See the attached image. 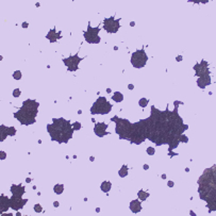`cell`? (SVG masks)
Masks as SVG:
<instances>
[{
  "label": "cell",
  "mask_w": 216,
  "mask_h": 216,
  "mask_svg": "<svg viewBox=\"0 0 216 216\" xmlns=\"http://www.w3.org/2000/svg\"><path fill=\"white\" fill-rule=\"evenodd\" d=\"M144 169H145V170H148V169H149V165H148V164H144Z\"/></svg>",
  "instance_id": "cell-38"
},
{
  "label": "cell",
  "mask_w": 216,
  "mask_h": 216,
  "mask_svg": "<svg viewBox=\"0 0 216 216\" xmlns=\"http://www.w3.org/2000/svg\"><path fill=\"white\" fill-rule=\"evenodd\" d=\"M120 18L115 19L114 16L108 17L103 19V29L108 33H117L118 30L120 29Z\"/></svg>",
  "instance_id": "cell-9"
},
{
  "label": "cell",
  "mask_w": 216,
  "mask_h": 216,
  "mask_svg": "<svg viewBox=\"0 0 216 216\" xmlns=\"http://www.w3.org/2000/svg\"><path fill=\"white\" fill-rule=\"evenodd\" d=\"M148 103H149V100L147 98H141V99L138 100V105H140L141 108H146V107L148 105Z\"/></svg>",
  "instance_id": "cell-25"
},
{
  "label": "cell",
  "mask_w": 216,
  "mask_h": 216,
  "mask_svg": "<svg viewBox=\"0 0 216 216\" xmlns=\"http://www.w3.org/2000/svg\"><path fill=\"white\" fill-rule=\"evenodd\" d=\"M130 26H131V27H134V26H135V22H134V21H131V22H130Z\"/></svg>",
  "instance_id": "cell-40"
},
{
  "label": "cell",
  "mask_w": 216,
  "mask_h": 216,
  "mask_svg": "<svg viewBox=\"0 0 216 216\" xmlns=\"http://www.w3.org/2000/svg\"><path fill=\"white\" fill-rule=\"evenodd\" d=\"M84 58H79L78 53H76L74 56H69L68 58H64L63 62L65 64V66L67 67L68 71H77L79 69V63L81 62Z\"/></svg>",
  "instance_id": "cell-10"
},
{
  "label": "cell",
  "mask_w": 216,
  "mask_h": 216,
  "mask_svg": "<svg viewBox=\"0 0 216 216\" xmlns=\"http://www.w3.org/2000/svg\"><path fill=\"white\" fill-rule=\"evenodd\" d=\"M149 196H150V194H149L148 192H145V191H143V190H140V191H138V199H140L141 201H145V200H147Z\"/></svg>",
  "instance_id": "cell-21"
},
{
  "label": "cell",
  "mask_w": 216,
  "mask_h": 216,
  "mask_svg": "<svg viewBox=\"0 0 216 216\" xmlns=\"http://www.w3.org/2000/svg\"><path fill=\"white\" fill-rule=\"evenodd\" d=\"M147 61H148V56L144 49H138L136 51H134L130 60L132 66L135 68H143L147 64Z\"/></svg>",
  "instance_id": "cell-7"
},
{
  "label": "cell",
  "mask_w": 216,
  "mask_h": 216,
  "mask_svg": "<svg viewBox=\"0 0 216 216\" xmlns=\"http://www.w3.org/2000/svg\"><path fill=\"white\" fill-rule=\"evenodd\" d=\"M81 123H79V121H74V123H72V129H74V131H79L80 129H81Z\"/></svg>",
  "instance_id": "cell-28"
},
{
  "label": "cell",
  "mask_w": 216,
  "mask_h": 216,
  "mask_svg": "<svg viewBox=\"0 0 216 216\" xmlns=\"http://www.w3.org/2000/svg\"><path fill=\"white\" fill-rule=\"evenodd\" d=\"M15 134H16L15 127H9V136H14Z\"/></svg>",
  "instance_id": "cell-29"
},
{
  "label": "cell",
  "mask_w": 216,
  "mask_h": 216,
  "mask_svg": "<svg viewBox=\"0 0 216 216\" xmlns=\"http://www.w3.org/2000/svg\"><path fill=\"white\" fill-rule=\"evenodd\" d=\"M112 111V104L108 101V99L103 96H100L97 99L91 108V114L92 115H105Z\"/></svg>",
  "instance_id": "cell-6"
},
{
  "label": "cell",
  "mask_w": 216,
  "mask_h": 216,
  "mask_svg": "<svg viewBox=\"0 0 216 216\" xmlns=\"http://www.w3.org/2000/svg\"><path fill=\"white\" fill-rule=\"evenodd\" d=\"M26 182H27V183H30V182H31V179H30V178H27V179H26Z\"/></svg>",
  "instance_id": "cell-41"
},
{
  "label": "cell",
  "mask_w": 216,
  "mask_h": 216,
  "mask_svg": "<svg viewBox=\"0 0 216 216\" xmlns=\"http://www.w3.org/2000/svg\"><path fill=\"white\" fill-rule=\"evenodd\" d=\"M94 160H95V158H94V156H91V158H89V161H92V162H93Z\"/></svg>",
  "instance_id": "cell-42"
},
{
  "label": "cell",
  "mask_w": 216,
  "mask_h": 216,
  "mask_svg": "<svg viewBox=\"0 0 216 216\" xmlns=\"http://www.w3.org/2000/svg\"><path fill=\"white\" fill-rule=\"evenodd\" d=\"M107 129H108V125L105 123H96L94 127V133L99 138H103L105 135L110 134L107 132Z\"/></svg>",
  "instance_id": "cell-13"
},
{
  "label": "cell",
  "mask_w": 216,
  "mask_h": 216,
  "mask_svg": "<svg viewBox=\"0 0 216 216\" xmlns=\"http://www.w3.org/2000/svg\"><path fill=\"white\" fill-rule=\"evenodd\" d=\"M111 92H112V91H111V89H107V93H109V94H110V93H111Z\"/></svg>",
  "instance_id": "cell-43"
},
{
  "label": "cell",
  "mask_w": 216,
  "mask_h": 216,
  "mask_svg": "<svg viewBox=\"0 0 216 216\" xmlns=\"http://www.w3.org/2000/svg\"><path fill=\"white\" fill-rule=\"evenodd\" d=\"M215 165L207 168L203 174L198 179V193L200 199L207 202L209 212L215 211L216 197V182H215Z\"/></svg>",
  "instance_id": "cell-2"
},
{
  "label": "cell",
  "mask_w": 216,
  "mask_h": 216,
  "mask_svg": "<svg viewBox=\"0 0 216 216\" xmlns=\"http://www.w3.org/2000/svg\"><path fill=\"white\" fill-rule=\"evenodd\" d=\"M112 100H114L115 102H121L123 100V95L120 92H115L112 96Z\"/></svg>",
  "instance_id": "cell-23"
},
{
  "label": "cell",
  "mask_w": 216,
  "mask_h": 216,
  "mask_svg": "<svg viewBox=\"0 0 216 216\" xmlns=\"http://www.w3.org/2000/svg\"><path fill=\"white\" fill-rule=\"evenodd\" d=\"M46 38L50 43H56V42H58L59 40L62 38V34H61L60 31H56V28H53V29L49 30V32L46 35Z\"/></svg>",
  "instance_id": "cell-14"
},
{
  "label": "cell",
  "mask_w": 216,
  "mask_h": 216,
  "mask_svg": "<svg viewBox=\"0 0 216 216\" xmlns=\"http://www.w3.org/2000/svg\"><path fill=\"white\" fill-rule=\"evenodd\" d=\"M194 70H195V74L199 77H203V76H211V70L209 68V63L205 60H202L200 63H197L194 66Z\"/></svg>",
  "instance_id": "cell-11"
},
{
  "label": "cell",
  "mask_w": 216,
  "mask_h": 216,
  "mask_svg": "<svg viewBox=\"0 0 216 216\" xmlns=\"http://www.w3.org/2000/svg\"><path fill=\"white\" fill-rule=\"evenodd\" d=\"M128 89H134V85H133V84H129V85H128Z\"/></svg>",
  "instance_id": "cell-39"
},
{
  "label": "cell",
  "mask_w": 216,
  "mask_h": 216,
  "mask_svg": "<svg viewBox=\"0 0 216 216\" xmlns=\"http://www.w3.org/2000/svg\"><path fill=\"white\" fill-rule=\"evenodd\" d=\"M5 156H7V153L4 152V151H0V160L2 161L5 159Z\"/></svg>",
  "instance_id": "cell-33"
},
{
  "label": "cell",
  "mask_w": 216,
  "mask_h": 216,
  "mask_svg": "<svg viewBox=\"0 0 216 216\" xmlns=\"http://www.w3.org/2000/svg\"><path fill=\"white\" fill-rule=\"evenodd\" d=\"M40 102L32 99H27L22 102V107L17 112H14V117L23 126H31L36 123Z\"/></svg>",
  "instance_id": "cell-4"
},
{
  "label": "cell",
  "mask_w": 216,
  "mask_h": 216,
  "mask_svg": "<svg viewBox=\"0 0 216 216\" xmlns=\"http://www.w3.org/2000/svg\"><path fill=\"white\" fill-rule=\"evenodd\" d=\"M47 131L51 141L58 142L59 144H66L74 136L72 125L69 120L60 117L52 118V123L47 125Z\"/></svg>",
  "instance_id": "cell-3"
},
{
  "label": "cell",
  "mask_w": 216,
  "mask_h": 216,
  "mask_svg": "<svg viewBox=\"0 0 216 216\" xmlns=\"http://www.w3.org/2000/svg\"><path fill=\"white\" fill-rule=\"evenodd\" d=\"M129 208H130L131 212L134 213V214L141 212V211H142V202H141V200H140V199H134V200H132L130 202Z\"/></svg>",
  "instance_id": "cell-18"
},
{
  "label": "cell",
  "mask_w": 216,
  "mask_h": 216,
  "mask_svg": "<svg viewBox=\"0 0 216 216\" xmlns=\"http://www.w3.org/2000/svg\"><path fill=\"white\" fill-rule=\"evenodd\" d=\"M33 209H34V211H35L36 213H41L42 211H43V208H42V205H40V203H36V205H34Z\"/></svg>",
  "instance_id": "cell-30"
},
{
  "label": "cell",
  "mask_w": 216,
  "mask_h": 216,
  "mask_svg": "<svg viewBox=\"0 0 216 216\" xmlns=\"http://www.w3.org/2000/svg\"><path fill=\"white\" fill-rule=\"evenodd\" d=\"M0 134H1L0 141L3 142L4 140L7 138V136H9V127L4 126V125H1V126H0Z\"/></svg>",
  "instance_id": "cell-19"
},
{
  "label": "cell",
  "mask_w": 216,
  "mask_h": 216,
  "mask_svg": "<svg viewBox=\"0 0 216 216\" xmlns=\"http://www.w3.org/2000/svg\"><path fill=\"white\" fill-rule=\"evenodd\" d=\"M183 60V58H182V56H178L177 58H176V61H178V62H181Z\"/></svg>",
  "instance_id": "cell-36"
},
{
  "label": "cell",
  "mask_w": 216,
  "mask_h": 216,
  "mask_svg": "<svg viewBox=\"0 0 216 216\" xmlns=\"http://www.w3.org/2000/svg\"><path fill=\"white\" fill-rule=\"evenodd\" d=\"M20 95H21V92H20L19 89H15L14 91H13V96H14L15 98H18Z\"/></svg>",
  "instance_id": "cell-32"
},
{
  "label": "cell",
  "mask_w": 216,
  "mask_h": 216,
  "mask_svg": "<svg viewBox=\"0 0 216 216\" xmlns=\"http://www.w3.org/2000/svg\"><path fill=\"white\" fill-rule=\"evenodd\" d=\"M111 187H112V183L110 182V181H103L100 185V188L103 193H109V192L111 191Z\"/></svg>",
  "instance_id": "cell-20"
},
{
  "label": "cell",
  "mask_w": 216,
  "mask_h": 216,
  "mask_svg": "<svg viewBox=\"0 0 216 216\" xmlns=\"http://www.w3.org/2000/svg\"><path fill=\"white\" fill-rule=\"evenodd\" d=\"M197 85L198 87L205 89L207 86L211 85V76L208 74V76H203V77H199L197 79Z\"/></svg>",
  "instance_id": "cell-16"
},
{
  "label": "cell",
  "mask_w": 216,
  "mask_h": 216,
  "mask_svg": "<svg viewBox=\"0 0 216 216\" xmlns=\"http://www.w3.org/2000/svg\"><path fill=\"white\" fill-rule=\"evenodd\" d=\"M162 179H166V175H165V174L162 175Z\"/></svg>",
  "instance_id": "cell-44"
},
{
  "label": "cell",
  "mask_w": 216,
  "mask_h": 216,
  "mask_svg": "<svg viewBox=\"0 0 216 216\" xmlns=\"http://www.w3.org/2000/svg\"><path fill=\"white\" fill-rule=\"evenodd\" d=\"M21 27H22V28H28V27H29V23H28L27 21L22 22V23H21Z\"/></svg>",
  "instance_id": "cell-35"
},
{
  "label": "cell",
  "mask_w": 216,
  "mask_h": 216,
  "mask_svg": "<svg viewBox=\"0 0 216 216\" xmlns=\"http://www.w3.org/2000/svg\"><path fill=\"white\" fill-rule=\"evenodd\" d=\"M179 142H180V143H184V144H186V143H188V138L185 136L184 134H181V135L179 136Z\"/></svg>",
  "instance_id": "cell-27"
},
{
  "label": "cell",
  "mask_w": 216,
  "mask_h": 216,
  "mask_svg": "<svg viewBox=\"0 0 216 216\" xmlns=\"http://www.w3.org/2000/svg\"><path fill=\"white\" fill-rule=\"evenodd\" d=\"M99 32H100V27L93 28V27L91 26V23L89 22L87 30L83 34L86 43H89V44H99L101 41L100 36H99Z\"/></svg>",
  "instance_id": "cell-8"
},
{
  "label": "cell",
  "mask_w": 216,
  "mask_h": 216,
  "mask_svg": "<svg viewBox=\"0 0 216 216\" xmlns=\"http://www.w3.org/2000/svg\"><path fill=\"white\" fill-rule=\"evenodd\" d=\"M174 104V111H169L168 105L165 111H160L154 105H151L150 117L145 119L147 140L154 143L156 146L167 144L169 146L168 151L178 147L180 144L179 136L188 129V126L183 123L182 118L178 114V105L183 104V102L176 100Z\"/></svg>",
  "instance_id": "cell-1"
},
{
  "label": "cell",
  "mask_w": 216,
  "mask_h": 216,
  "mask_svg": "<svg viewBox=\"0 0 216 216\" xmlns=\"http://www.w3.org/2000/svg\"><path fill=\"white\" fill-rule=\"evenodd\" d=\"M28 202V199H22L21 197H18V196H15L13 195L11 198H10V203H11V209L14 210V211H18V210H21L26 203Z\"/></svg>",
  "instance_id": "cell-12"
},
{
  "label": "cell",
  "mask_w": 216,
  "mask_h": 216,
  "mask_svg": "<svg viewBox=\"0 0 216 216\" xmlns=\"http://www.w3.org/2000/svg\"><path fill=\"white\" fill-rule=\"evenodd\" d=\"M53 192L56 195H61L64 192V185L63 184H56V185L53 186Z\"/></svg>",
  "instance_id": "cell-24"
},
{
  "label": "cell",
  "mask_w": 216,
  "mask_h": 216,
  "mask_svg": "<svg viewBox=\"0 0 216 216\" xmlns=\"http://www.w3.org/2000/svg\"><path fill=\"white\" fill-rule=\"evenodd\" d=\"M174 181H168L167 182V185H168V187H174Z\"/></svg>",
  "instance_id": "cell-34"
},
{
  "label": "cell",
  "mask_w": 216,
  "mask_h": 216,
  "mask_svg": "<svg viewBox=\"0 0 216 216\" xmlns=\"http://www.w3.org/2000/svg\"><path fill=\"white\" fill-rule=\"evenodd\" d=\"M128 171H129V168H128V166H127L126 164H123V166H121V168L118 170V175L120 178H126L127 176H128Z\"/></svg>",
  "instance_id": "cell-22"
},
{
  "label": "cell",
  "mask_w": 216,
  "mask_h": 216,
  "mask_svg": "<svg viewBox=\"0 0 216 216\" xmlns=\"http://www.w3.org/2000/svg\"><path fill=\"white\" fill-rule=\"evenodd\" d=\"M59 205H60V203L58 202V201H54V202H53V207H54V208H58Z\"/></svg>",
  "instance_id": "cell-37"
},
{
  "label": "cell",
  "mask_w": 216,
  "mask_h": 216,
  "mask_svg": "<svg viewBox=\"0 0 216 216\" xmlns=\"http://www.w3.org/2000/svg\"><path fill=\"white\" fill-rule=\"evenodd\" d=\"M10 208H11L10 198L7 197L5 195H1L0 196V213L7 212Z\"/></svg>",
  "instance_id": "cell-15"
},
{
  "label": "cell",
  "mask_w": 216,
  "mask_h": 216,
  "mask_svg": "<svg viewBox=\"0 0 216 216\" xmlns=\"http://www.w3.org/2000/svg\"><path fill=\"white\" fill-rule=\"evenodd\" d=\"M156 153V149L153 148V147H148L147 148V154L148 156H153Z\"/></svg>",
  "instance_id": "cell-31"
},
{
  "label": "cell",
  "mask_w": 216,
  "mask_h": 216,
  "mask_svg": "<svg viewBox=\"0 0 216 216\" xmlns=\"http://www.w3.org/2000/svg\"><path fill=\"white\" fill-rule=\"evenodd\" d=\"M21 77H22V74L20 70H15L14 72H13V78H14L15 80H20Z\"/></svg>",
  "instance_id": "cell-26"
},
{
  "label": "cell",
  "mask_w": 216,
  "mask_h": 216,
  "mask_svg": "<svg viewBox=\"0 0 216 216\" xmlns=\"http://www.w3.org/2000/svg\"><path fill=\"white\" fill-rule=\"evenodd\" d=\"M111 121L116 123L115 132L118 134L119 138L130 141L132 133H133V123H131L128 119L120 118L118 116L112 117Z\"/></svg>",
  "instance_id": "cell-5"
},
{
  "label": "cell",
  "mask_w": 216,
  "mask_h": 216,
  "mask_svg": "<svg viewBox=\"0 0 216 216\" xmlns=\"http://www.w3.org/2000/svg\"><path fill=\"white\" fill-rule=\"evenodd\" d=\"M10 191H11V193L13 194V195H15V196L22 197L25 192H26V188H25V186H22L21 184H19V185L13 184V185H11V187H10Z\"/></svg>",
  "instance_id": "cell-17"
}]
</instances>
